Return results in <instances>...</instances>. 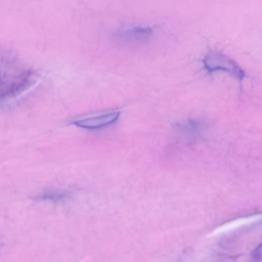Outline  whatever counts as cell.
Here are the masks:
<instances>
[{"instance_id": "obj_3", "label": "cell", "mask_w": 262, "mask_h": 262, "mask_svg": "<svg viewBox=\"0 0 262 262\" xmlns=\"http://www.w3.org/2000/svg\"><path fill=\"white\" fill-rule=\"evenodd\" d=\"M154 35V29L148 25L130 24L118 28L113 36L123 43H139L149 40Z\"/></svg>"}, {"instance_id": "obj_2", "label": "cell", "mask_w": 262, "mask_h": 262, "mask_svg": "<svg viewBox=\"0 0 262 262\" xmlns=\"http://www.w3.org/2000/svg\"><path fill=\"white\" fill-rule=\"evenodd\" d=\"M202 66L203 69L209 74L225 73L226 75L237 80L239 83H242L247 77L245 70L239 66L238 62L216 49L209 50L203 56Z\"/></svg>"}, {"instance_id": "obj_4", "label": "cell", "mask_w": 262, "mask_h": 262, "mask_svg": "<svg viewBox=\"0 0 262 262\" xmlns=\"http://www.w3.org/2000/svg\"><path fill=\"white\" fill-rule=\"evenodd\" d=\"M120 115V111H110L98 114H92L76 118L71 122V124L83 129H100L115 123L119 119Z\"/></svg>"}, {"instance_id": "obj_1", "label": "cell", "mask_w": 262, "mask_h": 262, "mask_svg": "<svg viewBox=\"0 0 262 262\" xmlns=\"http://www.w3.org/2000/svg\"><path fill=\"white\" fill-rule=\"evenodd\" d=\"M35 81V73L10 49L0 46V101L18 95Z\"/></svg>"}, {"instance_id": "obj_5", "label": "cell", "mask_w": 262, "mask_h": 262, "mask_svg": "<svg viewBox=\"0 0 262 262\" xmlns=\"http://www.w3.org/2000/svg\"><path fill=\"white\" fill-rule=\"evenodd\" d=\"M67 193L64 191H47L44 192L42 195H40V199L42 200H49V201H59L62 200Z\"/></svg>"}]
</instances>
